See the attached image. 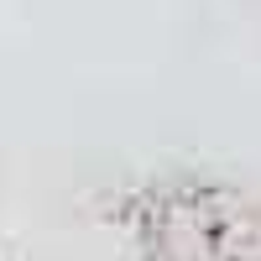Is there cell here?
Listing matches in <instances>:
<instances>
[{
	"mask_svg": "<svg viewBox=\"0 0 261 261\" xmlns=\"http://www.w3.org/2000/svg\"><path fill=\"white\" fill-rule=\"evenodd\" d=\"M115 214L136 261H261V214L251 199L199 172L146 178Z\"/></svg>",
	"mask_w": 261,
	"mask_h": 261,
	"instance_id": "1",
	"label": "cell"
}]
</instances>
